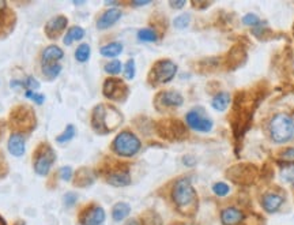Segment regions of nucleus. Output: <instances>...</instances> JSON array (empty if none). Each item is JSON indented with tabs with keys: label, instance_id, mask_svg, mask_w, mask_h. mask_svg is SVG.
<instances>
[{
	"label": "nucleus",
	"instance_id": "f257e3e1",
	"mask_svg": "<svg viewBox=\"0 0 294 225\" xmlns=\"http://www.w3.org/2000/svg\"><path fill=\"white\" fill-rule=\"evenodd\" d=\"M262 100V96L258 92H240L234 98L233 111L230 122L233 127L234 137L239 139L244 135V133L248 131L251 126V120L254 118V113L259 101Z\"/></svg>",
	"mask_w": 294,
	"mask_h": 225
},
{
	"label": "nucleus",
	"instance_id": "f03ea898",
	"mask_svg": "<svg viewBox=\"0 0 294 225\" xmlns=\"http://www.w3.org/2000/svg\"><path fill=\"white\" fill-rule=\"evenodd\" d=\"M170 198H172L174 209L177 210L178 215L192 219L198 213V194L188 178H181V179L176 180V183L173 184L172 191H170Z\"/></svg>",
	"mask_w": 294,
	"mask_h": 225
},
{
	"label": "nucleus",
	"instance_id": "7ed1b4c3",
	"mask_svg": "<svg viewBox=\"0 0 294 225\" xmlns=\"http://www.w3.org/2000/svg\"><path fill=\"white\" fill-rule=\"evenodd\" d=\"M123 123V115L115 107L100 104L94 108L92 115V126L98 134H109Z\"/></svg>",
	"mask_w": 294,
	"mask_h": 225
},
{
	"label": "nucleus",
	"instance_id": "20e7f679",
	"mask_svg": "<svg viewBox=\"0 0 294 225\" xmlns=\"http://www.w3.org/2000/svg\"><path fill=\"white\" fill-rule=\"evenodd\" d=\"M271 139L277 143H285L294 137V122L286 113H278L271 119L269 126Z\"/></svg>",
	"mask_w": 294,
	"mask_h": 225
},
{
	"label": "nucleus",
	"instance_id": "39448f33",
	"mask_svg": "<svg viewBox=\"0 0 294 225\" xmlns=\"http://www.w3.org/2000/svg\"><path fill=\"white\" fill-rule=\"evenodd\" d=\"M177 72V66L169 59H162L154 63V66L150 70L148 74V82L151 83L152 86L157 85H162V83H167L170 82Z\"/></svg>",
	"mask_w": 294,
	"mask_h": 225
},
{
	"label": "nucleus",
	"instance_id": "423d86ee",
	"mask_svg": "<svg viewBox=\"0 0 294 225\" xmlns=\"http://www.w3.org/2000/svg\"><path fill=\"white\" fill-rule=\"evenodd\" d=\"M112 149L119 156L132 157V156H135L139 152V149H141V141L131 131H122L115 138V141H113Z\"/></svg>",
	"mask_w": 294,
	"mask_h": 225
},
{
	"label": "nucleus",
	"instance_id": "0eeeda50",
	"mask_svg": "<svg viewBox=\"0 0 294 225\" xmlns=\"http://www.w3.org/2000/svg\"><path fill=\"white\" fill-rule=\"evenodd\" d=\"M226 178L237 186H252L258 178V169L249 164H239L226 171Z\"/></svg>",
	"mask_w": 294,
	"mask_h": 225
},
{
	"label": "nucleus",
	"instance_id": "6e6552de",
	"mask_svg": "<svg viewBox=\"0 0 294 225\" xmlns=\"http://www.w3.org/2000/svg\"><path fill=\"white\" fill-rule=\"evenodd\" d=\"M158 134L169 141H181L187 137V128L183 123L176 119H165L158 122Z\"/></svg>",
	"mask_w": 294,
	"mask_h": 225
},
{
	"label": "nucleus",
	"instance_id": "1a4fd4ad",
	"mask_svg": "<svg viewBox=\"0 0 294 225\" xmlns=\"http://www.w3.org/2000/svg\"><path fill=\"white\" fill-rule=\"evenodd\" d=\"M104 178L113 187H126L131 183L130 169L122 163H115L109 165L104 174Z\"/></svg>",
	"mask_w": 294,
	"mask_h": 225
},
{
	"label": "nucleus",
	"instance_id": "9d476101",
	"mask_svg": "<svg viewBox=\"0 0 294 225\" xmlns=\"http://www.w3.org/2000/svg\"><path fill=\"white\" fill-rule=\"evenodd\" d=\"M11 126L19 131H31V128L36 124L34 113L29 107H15V109L11 112L10 116Z\"/></svg>",
	"mask_w": 294,
	"mask_h": 225
},
{
	"label": "nucleus",
	"instance_id": "9b49d317",
	"mask_svg": "<svg viewBox=\"0 0 294 225\" xmlns=\"http://www.w3.org/2000/svg\"><path fill=\"white\" fill-rule=\"evenodd\" d=\"M55 160V153L48 143H42L38 146L34 154V169L41 176H45L51 169V165Z\"/></svg>",
	"mask_w": 294,
	"mask_h": 225
},
{
	"label": "nucleus",
	"instance_id": "f8f14e48",
	"mask_svg": "<svg viewBox=\"0 0 294 225\" xmlns=\"http://www.w3.org/2000/svg\"><path fill=\"white\" fill-rule=\"evenodd\" d=\"M128 86L122 81V79H116V78H109L104 83V96L108 97L109 100H115V101H124L127 98Z\"/></svg>",
	"mask_w": 294,
	"mask_h": 225
},
{
	"label": "nucleus",
	"instance_id": "ddd939ff",
	"mask_svg": "<svg viewBox=\"0 0 294 225\" xmlns=\"http://www.w3.org/2000/svg\"><path fill=\"white\" fill-rule=\"evenodd\" d=\"M78 219L81 225H101L105 221V210L100 205L90 204L81 210Z\"/></svg>",
	"mask_w": 294,
	"mask_h": 225
},
{
	"label": "nucleus",
	"instance_id": "4468645a",
	"mask_svg": "<svg viewBox=\"0 0 294 225\" xmlns=\"http://www.w3.org/2000/svg\"><path fill=\"white\" fill-rule=\"evenodd\" d=\"M286 197L279 190H267L260 195V205L267 213H277L285 204Z\"/></svg>",
	"mask_w": 294,
	"mask_h": 225
},
{
	"label": "nucleus",
	"instance_id": "2eb2a0df",
	"mask_svg": "<svg viewBox=\"0 0 294 225\" xmlns=\"http://www.w3.org/2000/svg\"><path fill=\"white\" fill-rule=\"evenodd\" d=\"M188 126L195 130V131H200V133H208L213 128V120L204 116L202 111L199 109H193L191 112L187 113L185 116Z\"/></svg>",
	"mask_w": 294,
	"mask_h": 225
},
{
	"label": "nucleus",
	"instance_id": "dca6fc26",
	"mask_svg": "<svg viewBox=\"0 0 294 225\" xmlns=\"http://www.w3.org/2000/svg\"><path fill=\"white\" fill-rule=\"evenodd\" d=\"M248 216L243 209L237 206H228L221 212V223L222 225H243Z\"/></svg>",
	"mask_w": 294,
	"mask_h": 225
},
{
	"label": "nucleus",
	"instance_id": "f3484780",
	"mask_svg": "<svg viewBox=\"0 0 294 225\" xmlns=\"http://www.w3.org/2000/svg\"><path fill=\"white\" fill-rule=\"evenodd\" d=\"M184 98L180 93L174 90H165L161 92L155 98V105L159 108H177L183 105Z\"/></svg>",
	"mask_w": 294,
	"mask_h": 225
},
{
	"label": "nucleus",
	"instance_id": "a211bd4d",
	"mask_svg": "<svg viewBox=\"0 0 294 225\" xmlns=\"http://www.w3.org/2000/svg\"><path fill=\"white\" fill-rule=\"evenodd\" d=\"M67 26V18L63 15H59L51 19L48 23L45 25V33L46 36L49 37V38H57V37L60 36L63 30L66 29Z\"/></svg>",
	"mask_w": 294,
	"mask_h": 225
},
{
	"label": "nucleus",
	"instance_id": "6ab92c4d",
	"mask_svg": "<svg viewBox=\"0 0 294 225\" xmlns=\"http://www.w3.org/2000/svg\"><path fill=\"white\" fill-rule=\"evenodd\" d=\"M120 16H122V10H119V8H109L101 16H100V19L97 22V27L98 29H108V27H111L116 23L117 20L120 19Z\"/></svg>",
	"mask_w": 294,
	"mask_h": 225
},
{
	"label": "nucleus",
	"instance_id": "aec40b11",
	"mask_svg": "<svg viewBox=\"0 0 294 225\" xmlns=\"http://www.w3.org/2000/svg\"><path fill=\"white\" fill-rule=\"evenodd\" d=\"M8 152L12 156L19 157L25 153V141L20 134H12L8 139Z\"/></svg>",
	"mask_w": 294,
	"mask_h": 225
},
{
	"label": "nucleus",
	"instance_id": "412c9836",
	"mask_svg": "<svg viewBox=\"0 0 294 225\" xmlns=\"http://www.w3.org/2000/svg\"><path fill=\"white\" fill-rule=\"evenodd\" d=\"M63 57V51L59 46L51 45L42 52V66L45 64H53L56 60H60Z\"/></svg>",
	"mask_w": 294,
	"mask_h": 225
},
{
	"label": "nucleus",
	"instance_id": "4be33fe9",
	"mask_svg": "<svg viewBox=\"0 0 294 225\" xmlns=\"http://www.w3.org/2000/svg\"><path fill=\"white\" fill-rule=\"evenodd\" d=\"M93 182H94V175L90 169L82 168L75 174V186H78V187L90 186Z\"/></svg>",
	"mask_w": 294,
	"mask_h": 225
},
{
	"label": "nucleus",
	"instance_id": "5701e85b",
	"mask_svg": "<svg viewBox=\"0 0 294 225\" xmlns=\"http://www.w3.org/2000/svg\"><path fill=\"white\" fill-rule=\"evenodd\" d=\"M139 224L141 225H162V219L159 217L155 210H145L141 219H139Z\"/></svg>",
	"mask_w": 294,
	"mask_h": 225
},
{
	"label": "nucleus",
	"instance_id": "b1692460",
	"mask_svg": "<svg viewBox=\"0 0 294 225\" xmlns=\"http://www.w3.org/2000/svg\"><path fill=\"white\" fill-rule=\"evenodd\" d=\"M131 213V206L126 202H117L112 209V217L115 221H123Z\"/></svg>",
	"mask_w": 294,
	"mask_h": 225
},
{
	"label": "nucleus",
	"instance_id": "393cba45",
	"mask_svg": "<svg viewBox=\"0 0 294 225\" xmlns=\"http://www.w3.org/2000/svg\"><path fill=\"white\" fill-rule=\"evenodd\" d=\"M230 94L226 92H221L218 93L215 97L213 98V101H211V105H213L214 109H217V111H225L226 108L229 107V104H230Z\"/></svg>",
	"mask_w": 294,
	"mask_h": 225
},
{
	"label": "nucleus",
	"instance_id": "a878e982",
	"mask_svg": "<svg viewBox=\"0 0 294 225\" xmlns=\"http://www.w3.org/2000/svg\"><path fill=\"white\" fill-rule=\"evenodd\" d=\"M100 52H101L102 56L116 57L123 52V45L120 42H112V44H108V45L102 46Z\"/></svg>",
	"mask_w": 294,
	"mask_h": 225
},
{
	"label": "nucleus",
	"instance_id": "bb28decb",
	"mask_svg": "<svg viewBox=\"0 0 294 225\" xmlns=\"http://www.w3.org/2000/svg\"><path fill=\"white\" fill-rule=\"evenodd\" d=\"M85 36V30L79 27V26H74L72 29H70V31L67 33V36L64 37V42H66L67 45H70L72 41H78L82 40Z\"/></svg>",
	"mask_w": 294,
	"mask_h": 225
},
{
	"label": "nucleus",
	"instance_id": "cd10ccee",
	"mask_svg": "<svg viewBox=\"0 0 294 225\" xmlns=\"http://www.w3.org/2000/svg\"><path fill=\"white\" fill-rule=\"evenodd\" d=\"M42 71H44V75H45L48 79H55L61 71V66L57 64V63H53V64H45L42 66Z\"/></svg>",
	"mask_w": 294,
	"mask_h": 225
},
{
	"label": "nucleus",
	"instance_id": "c85d7f7f",
	"mask_svg": "<svg viewBox=\"0 0 294 225\" xmlns=\"http://www.w3.org/2000/svg\"><path fill=\"white\" fill-rule=\"evenodd\" d=\"M75 57L76 60L81 61V63H85V61L89 60V57H90V46L87 44H82V45L78 46V49L75 51Z\"/></svg>",
	"mask_w": 294,
	"mask_h": 225
},
{
	"label": "nucleus",
	"instance_id": "c756f323",
	"mask_svg": "<svg viewBox=\"0 0 294 225\" xmlns=\"http://www.w3.org/2000/svg\"><path fill=\"white\" fill-rule=\"evenodd\" d=\"M138 38L143 42H154V41H157L158 36L157 33L151 29H142L138 33Z\"/></svg>",
	"mask_w": 294,
	"mask_h": 225
},
{
	"label": "nucleus",
	"instance_id": "7c9ffc66",
	"mask_svg": "<svg viewBox=\"0 0 294 225\" xmlns=\"http://www.w3.org/2000/svg\"><path fill=\"white\" fill-rule=\"evenodd\" d=\"M74 135H75V127H74L72 124H68L66 130H64V133L61 134V135H59L56 141L59 143H66L68 142V141H71V139L74 138Z\"/></svg>",
	"mask_w": 294,
	"mask_h": 225
},
{
	"label": "nucleus",
	"instance_id": "2f4dec72",
	"mask_svg": "<svg viewBox=\"0 0 294 225\" xmlns=\"http://www.w3.org/2000/svg\"><path fill=\"white\" fill-rule=\"evenodd\" d=\"M282 178L286 182L294 183V163L286 164L284 168H282Z\"/></svg>",
	"mask_w": 294,
	"mask_h": 225
},
{
	"label": "nucleus",
	"instance_id": "473e14b6",
	"mask_svg": "<svg viewBox=\"0 0 294 225\" xmlns=\"http://www.w3.org/2000/svg\"><path fill=\"white\" fill-rule=\"evenodd\" d=\"M213 191L215 193V195H218V197H225V195L229 194V191H230V187H229V186L226 183H222V182H219V183L214 184Z\"/></svg>",
	"mask_w": 294,
	"mask_h": 225
},
{
	"label": "nucleus",
	"instance_id": "72a5a7b5",
	"mask_svg": "<svg viewBox=\"0 0 294 225\" xmlns=\"http://www.w3.org/2000/svg\"><path fill=\"white\" fill-rule=\"evenodd\" d=\"M105 71L108 74H112V75H117L119 72L122 71V63L119 60H113L111 63H108L105 66Z\"/></svg>",
	"mask_w": 294,
	"mask_h": 225
},
{
	"label": "nucleus",
	"instance_id": "f704fd0d",
	"mask_svg": "<svg viewBox=\"0 0 294 225\" xmlns=\"http://www.w3.org/2000/svg\"><path fill=\"white\" fill-rule=\"evenodd\" d=\"M5 10H7V3L0 0V30L7 27V14H5Z\"/></svg>",
	"mask_w": 294,
	"mask_h": 225
},
{
	"label": "nucleus",
	"instance_id": "c9c22d12",
	"mask_svg": "<svg viewBox=\"0 0 294 225\" xmlns=\"http://www.w3.org/2000/svg\"><path fill=\"white\" fill-rule=\"evenodd\" d=\"M279 160L286 161L288 164L294 163V148H289V149H285V150H282L281 154H279Z\"/></svg>",
	"mask_w": 294,
	"mask_h": 225
},
{
	"label": "nucleus",
	"instance_id": "e433bc0d",
	"mask_svg": "<svg viewBox=\"0 0 294 225\" xmlns=\"http://www.w3.org/2000/svg\"><path fill=\"white\" fill-rule=\"evenodd\" d=\"M173 25L176 26L177 29H185L188 25H189V15L188 14H183V15H178L174 22H173Z\"/></svg>",
	"mask_w": 294,
	"mask_h": 225
},
{
	"label": "nucleus",
	"instance_id": "4c0bfd02",
	"mask_svg": "<svg viewBox=\"0 0 294 225\" xmlns=\"http://www.w3.org/2000/svg\"><path fill=\"white\" fill-rule=\"evenodd\" d=\"M243 22L245 25L248 26H259L262 25V20L259 18L258 15H255V14H247V15L243 18Z\"/></svg>",
	"mask_w": 294,
	"mask_h": 225
},
{
	"label": "nucleus",
	"instance_id": "58836bf2",
	"mask_svg": "<svg viewBox=\"0 0 294 225\" xmlns=\"http://www.w3.org/2000/svg\"><path fill=\"white\" fill-rule=\"evenodd\" d=\"M124 74H126V78H127V79H132V78L135 77V61H134V59H130V60L127 61Z\"/></svg>",
	"mask_w": 294,
	"mask_h": 225
},
{
	"label": "nucleus",
	"instance_id": "ea45409f",
	"mask_svg": "<svg viewBox=\"0 0 294 225\" xmlns=\"http://www.w3.org/2000/svg\"><path fill=\"white\" fill-rule=\"evenodd\" d=\"M26 97L30 98V100H33V101H36L37 104H42L44 100H45L42 94H36V93H33L31 90H27V92H26Z\"/></svg>",
	"mask_w": 294,
	"mask_h": 225
},
{
	"label": "nucleus",
	"instance_id": "a19ab883",
	"mask_svg": "<svg viewBox=\"0 0 294 225\" xmlns=\"http://www.w3.org/2000/svg\"><path fill=\"white\" fill-rule=\"evenodd\" d=\"M19 85L27 87V89H37L38 87V82L33 77H29L25 82H19Z\"/></svg>",
	"mask_w": 294,
	"mask_h": 225
},
{
	"label": "nucleus",
	"instance_id": "79ce46f5",
	"mask_svg": "<svg viewBox=\"0 0 294 225\" xmlns=\"http://www.w3.org/2000/svg\"><path fill=\"white\" fill-rule=\"evenodd\" d=\"M76 194H72V193H68V194H66V197H64V204H66L67 208H71L72 205L75 204L76 202Z\"/></svg>",
	"mask_w": 294,
	"mask_h": 225
},
{
	"label": "nucleus",
	"instance_id": "37998d69",
	"mask_svg": "<svg viewBox=\"0 0 294 225\" xmlns=\"http://www.w3.org/2000/svg\"><path fill=\"white\" fill-rule=\"evenodd\" d=\"M60 176L63 180H70L72 176V169L70 167H64L60 169Z\"/></svg>",
	"mask_w": 294,
	"mask_h": 225
},
{
	"label": "nucleus",
	"instance_id": "c03bdc74",
	"mask_svg": "<svg viewBox=\"0 0 294 225\" xmlns=\"http://www.w3.org/2000/svg\"><path fill=\"white\" fill-rule=\"evenodd\" d=\"M210 4H211V3H207V1H192V5H195V7H200L202 10H204V8L208 7Z\"/></svg>",
	"mask_w": 294,
	"mask_h": 225
},
{
	"label": "nucleus",
	"instance_id": "a18cd8bd",
	"mask_svg": "<svg viewBox=\"0 0 294 225\" xmlns=\"http://www.w3.org/2000/svg\"><path fill=\"white\" fill-rule=\"evenodd\" d=\"M169 4L173 8H183L184 5H185V1H170Z\"/></svg>",
	"mask_w": 294,
	"mask_h": 225
},
{
	"label": "nucleus",
	"instance_id": "49530a36",
	"mask_svg": "<svg viewBox=\"0 0 294 225\" xmlns=\"http://www.w3.org/2000/svg\"><path fill=\"white\" fill-rule=\"evenodd\" d=\"M147 4H150V1H132V5H135V7H142V5Z\"/></svg>",
	"mask_w": 294,
	"mask_h": 225
},
{
	"label": "nucleus",
	"instance_id": "de8ad7c7",
	"mask_svg": "<svg viewBox=\"0 0 294 225\" xmlns=\"http://www.w3.org/2000/svg\"><path fill=\"white\" fill-rule=\"evenodd\" d=\"M126 225H141L139 224V220H128L126 223Z\"/></svg>",
	"mask_w": 294,
	"mask_h": 225
},
{
	"label": "nucleus",
	"instance_id": "09e8293b",
	"mask_svg": "<svg viewBox=\"0 0 294 225\" xmlns=\"http://www.w3.org/2000/svg\"><path fill=\"white\" fill-rule=\"evenodd\" d=\"M0 225H7V224H5V221L3 220V219H1V216H0Z\"/></svg>",
	"mask_w": 294,
	"mask_h": 225
},
{
	"label": "nucleus",
	"instance_id": "8fccbe9b",
	"mask_svg": "<svg viewBox=\"0 0 294 225\" xmlns=\"http://www.w3.org/2000/svg\"><path fill=\"white\" fill-rule=\"evenodd\" d=\"M172 225H185V224H183V223H173Z\"/></svg>",
	"mask_w": 294,
	"mask_h": 225
},
{
	"label": "nucleus",
	"instance_id": "3c124183",
	"mask_svg": "<svg viewBox=\"0 0 294 225\" xmlns=\"http://www.w3.org/2000/svg\"><path fill=\"white\" fill-rule=\"evenodd\" d=\"M15 225H25V224H23V223H22V221H20V223H16Z\"/></svg>",
	"mask_w": 294,
	"mask_h": 225
}]
</instances>
